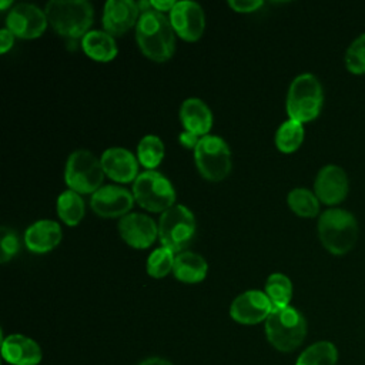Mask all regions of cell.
I'll list each match as a JSON object with an SVG mask.
<instances>
[{
  "label": "cell",
  "mask_w": 365,
  "mask_h": 365,
  "mask_svg": "<svg viewBox=\"0 0 365 365\" xmlns=\"http://www.w3.org/2000/svg\"><path fill=\"white\" fill-rule=\"evenodd\" d=\"M264 3L261 0H230L228 6L238 13H250L255 11Z\"/></svg>",
  "instance_id": "32"
},
{
  "label": "cell",
  "mask_w": 365,
  "mask_h": 365,
  "mask_svg": "<svg viewBox=\"0 0 365 365\" xmlns=\"http://www.w3.org/2000/svg\"><path fill=\"white\" fill-rule=\"evenodd\" d=\"M1 355L4 361L13 365H37L41 361L38 344L20 334H13L3 339Z\"/></svg>",
  "instance_id": "18"
},
{
  "label": "cell",
  "mask_w": 365,
  "mask_h": 365,
  "mask_svg": "<svg viewBox=\"0 0 365 365\" xmlns=\"http://www.w3.org/2000/svg\"><path fill=\"white\" fill-rule=\"evenodd\" d=\"M267 338L278 351L289 352L298 348L307 334V322L299 311L292 307L272 309L265 319Z\"/></svg>",
  "instance_id": "4"
},
{
  "label": "cell",
  "mask_w": 365,
  "mask_h": 365,
  "mask_svg": "<svg viewBox=\"0 0 365 365\" xmlns=\"http://www.w3.org/2000/svg\"><path fill=\"white\" fill-rule=\"evenodd\" d=\"M14 43V34L9 29L0 30V53H6Z\"/></svg>",
  "instance_id": "33"
},
{
  "label": "cell",
  "mask_w": 365,
  "mask_h": 365,
  "mask_svg": "<svg viewBox=\"0 0 365 365\" xmlns=\"http://www.w3.org/2000/svg\"><path fill=\"white\" fill-rule=\"evenodd\" d=\"M170 19L161 11L150 9L140 14L135 27L137 43L148 58L154 61H165L174 53L175 37Z\"/></svg>",
  "instance_id": "1"
},
{
  "label": "cell",
  "mask_w": 365,
  "mask_h": 365,
  "mask_svg": "<svg viewBox=\"0 0 365 365\" xmlns=\"http://www.w3.org/2000/svg\"><path fill=\"white\" fill-rule=\"evenodd\" d=\"M175 3L177 1H174V0H165V1H163V0H154V1H151V7L154 9V10H157V11H171L173 10V7L175 6Z\"/></svg>",
  "instance_id": "35"
},
{
  "label": "cell",
  "mask_w": 365,
  "mask_h": 365,
  "mask_svg": "<svg viewBox=\"0 0 365 365\" xmlns=\"http://www.w3.org/2000/svg\"><path fill=\"white\" fill-rule=\"evenodd\" d=\"M84 53L97 61H110L117 53V44L111 34L103 30H90L81 40Z\"/></svg>",
  "instance_id": "22"
},
{
  "label": "cell",
  "mask_w": 365,
  "mask_h": 365,
  "mask_svg": "<svg viewBox=\"0 0 365 365\" xmlns=\"http://www.w3.org/2000/svg\"><path fill=\"white\" fill-rule=\"evenodd\" d=\"M20 242H19V237L17 234L7 228V227H1V240H0V259L1 262H7L11 257H14L19 251Z\"/></svg>",
  "instance_id": "31"
},
{
  "label": "cell",
  "mask_w": 365,
  "mask_h": 365,
  "mask_svg": "<svg viewBox=\"0 0 365 365\" xmlns=\"http://www.w3.org/2000/svg\"><path fill=\"white\" fill-rule=\"evenodd\" d=\"M178 140H180V143H181L185 148H194V150H195V147L198 145L201 137H198V135H195V134H192V133H190V131H184V133H181V134L178 135Z\"/></svg>",
  "instance_id": "34"
},
{
  "label": "cell",
  "mask_w": 365,
  "mask_h": 365,
  "mask_svg": "<svg viewBox=\"0 0 365 365\" xmlns=\"http://www.w3.org/2000/svg\"><path fill=\"white\" fill-rule=\"evenodd\" d=\"M104 173L114 181L130 182L138 177V163L134 154L123 147L107 148L101 155Z\"/></svg>",
  "instance_id": "17"
},
{
  "label": "cell",
  "mask_w": 365,
  "mask_h": 365,
  "mask_svg": "<svg viewBox=\"0 0 365 365\" xmlns=\"http://www.w3.org/2000/svg\"><path fill=\"white\" fill-rule=\"evenodd\" d=\"M304 140V127L302 123L295 120L284 121L275 134L277 148L282 153H294L299 148Z\"/></svg>",
  "instance_id": "26"
},
{
  "label": "cell",
  "mask_w": 365,
  "mask_h": 365,
  "mask_svg": "<svg viewBox=\"0 0 365 365\" xmlns=\"http://www.w3.org/2000/svg\"><path fill=\"white\" fill-rule=\"evenodd\" d=\"M10 4H11V1H1V3H0V9L4 10V9H6L7 6H10Z\"/></svg>",
  "instance_id": "37"
},
{
  "label": "cell",
  "mask_w": 365,
  "mask_h": 365,
  "mask_svg": "<svg viewBox=\"0 0 365 365\" xmlns=\"http://www.w3.org/2000/svg\"><path fill=\"white\" fill-rule=\"evenodd\" d=\"M315 195L319 201L334 205L341 202L348 194V177L338 165H325L315 178Z\"/></svg>",
  "instance_id": "15"
},
{
  "label": "cell",
  "mask_w": 365,
  "mask_h": 365,
  "mask_svg": "<svg viewBox=\"0 0 365 365\" xmlns=\"http://www.w3.org/2000/svg\"><path fill=\"white\" fill-rule=\"evenodd\" d=\"M138 4L133 0H108L103 13L104 31L111 36H121L138 21Z\"/></svg>",
  "instance_id": "16"
},
{
  "label": "cell",
  "mask_w": 365,
  "mask_h": 365,
  "mask_svg": "<svg viewBox=\"0 0 365 365\" xmlns=\"http://www.w3.org/2000/svg\"><path fill=\"white\" fill-rule=\"evenodd\" d=\"M134 195L120 185H103L90 200L93 211L104 218L124 217L131 210Z\"/></svg>",
  "instance_id": "12"
},
{
  "label": "cell",
  "mask_w": 365,
  "mask_h": 365,
  "mask_svg": "<svg viewBox=\"0 0 365 365\" xmlns=\"http://www.w3.org/2000/svg\"><path fill=\"white\" fill-rule=\"evenodd\" d=\"M137 155H138L140 163L145 168L153 170L163 161L164 144L160 140V137H157L154 134H147L138 143Z\"/></svg>",
  "instance_id": "28"
},
{
  "label": "cell",
  "mask_w": 365,
  "mask_h": 365,
  "mask_svg": "<svg viewBox=\"0 0 365 365\" xmlns=\"http://www.w3.org/2000/svg\"><path fill=\"white\" fill-rule=\"evenodd\" d=\"M318 235L322 245L335 255L351 251L358 238V224L354 215L341 208H331L321 214Z\"/></svg>",
  "instance_id": "3"
},
{
  "label": "cell",
  "mask_w": 365,
  "mask_h": 365,
  "mask_svg": "<svg viewBox=\"0 0 365 365\" xmlns=\"http://www.w3.org/2000/svg\"><path fill=\"white\" fill-rule=\"evenodd\" d=\"M44 13L51 27L61 36L77 38L86 36L93 23V6L86 0H51Z\"/></svg>",
  "instance_id": "2"
},
{
  "label": "cell",
  "mask_w": 365,
  "mask_h": 365,
  "mask_svg": "<svg viewBox=\"0 0 365 365\" xmlns=\"http://www.w3.org/2000/svg\"><path fill=\"white\" fill-rule=\"evenodd\" d=\"M180 120L185 127V131H190L198 137L208 135L212 125L211 110L202 100L195 97L182 101L180 107Z\"/></svg>",
  "instance_id": "20"
},
{
  "label": "cell",
  "mask_w": 365,
  "mask_h": 365,
  "mask_svg": "<svg viewBox=\"0 0 365 365\" xmlns=\"http://www.w3.org/2000/svg\"><path fill=\"white\" fill-rule=\"evenodd\" d=\"M133 195L143 208L153 212H164L175 201V191L170 180L153 170L138 174L133 184Z\"/></svg>",
  "instance_id": "7"
},
{
  "label": "cell",
  "mask_w": 365,
  "mask_h": 365,
  "mask_svg": "<svg viewBox=\"0 0 365 365\" xmlns=\"http://www.w3.org/2000/svg\"><path fill=\"white\" fill-rule=\"evenodd\" d=\"M175 255L171 250L161 247L154 250L147 258V272L154 278L165 277L174 268Z\"/></svg>",
  "instance_id": "29"
},
{
  "label": "cell",
  "mask_w": 365,
  "mask_h": 365,
  "mask_svg": "<svg viewBox=\"0 0 365 365\" xmlns=\"http://www.w3.org/2000/svg\"><path fill=\"white\" fill-rule=\"evenodd\" d=\"M322 87L319 80L309 73L297 76L288 90L287 113L291 120L307 123L318 117L322 107Z\"/></svg>",
  "instance_id": "5"
},
{
  "label": "cell",
  "mask_w": 365,
  "mask_h": 365,
  "mask_svg": "<svg viewBox=\"0 0 365 365\" xmlns=\"http://www.w3.org/2000/svg\"><path fill=\"white\" fill-rule=\"evenodd\" d=\"M195 220L185 205H173L165 210L158 222V237L163 247L173 252L182 251L192 240Z\"/></svg>",
  "instance_id": "8"
},
{
  "label": "cell",
  "mask_w": 365,
  "mask_h": 365,
  "mask_svg": "<svg viewBox=\"0 0 365 365\" xmlns=\"http://www.w3.org/2000/svg\"><path fill=\"white\" fill-rule=\"evenodd\" d=\"M272 305L265 292L251 289L240 294L231 304L230 314L234 321L245 325L258 324L269 317Z\"/></svg>",
  "instance_id": "13"
},
{
  "label": "cell",
  "mask_w": 365,
  "mask_h": 365,
  "mask_svg": "<svg viewBox=\"0 0 365 365\" xmlns=\"http://www.w3.org/2000/svg\"><path fill=\"white\" fill-rule=\"evenodd\" d=\"M195 164L201 175L210 181H221L231 171V151L218 135L201 137L194 150Z\"/></svg>",
  "instance_id": "9"
},
{
  "label": "cell",
  "mask_w": 365,
  "mask_h": 365,
  "mask_svg": "<svg viewBox=\"0 0 365 365\" xmlns=\"http://www.w3.org/2000/svg\"><path fill=\"white\" fill-rule=\"evenodd\" d=\"M57 214L67 225H77L84 217V201L73 190L63 191L57 198Z\"/></svg>",
  "instance_id": "24"
},
{
  "label": "cell",
  "mask_w": 365,
  "mask_h": 365,
  "mask_svg": "<svg viewBox=\"0 0 365 365\" xmlns=\"http://www.w3.org/2000/svg\"><path fill=\"white\" fill-rule=\"evenodd\" d=\"M140 365H173V364L163 358H150V359L143 361Z\"/></svg>",
  "instance_id": "36"
},
{
  "label": "cell",
  "mask_w": 365,
  "mask_h": 365,
  "mask_svg": "<svg viewBox=\"0 0 365 365\" xmlns=\"http://www.w3.org/2000/svg\"><path fill=\"white\" fill-rule=\"evenodd\" d=\"M345 66L354 74L365 73V34L355 38L346 50Z\"/></svg>",
  "instance_id": "30"
},
{
  "label": "cell",
  "mask_w": 365,
  "mask_h": 365,
  "mask_svg": "<svg viewBox=\"0 0 365 365\" xmlns=\"http://www.w3.org/2000/svg\"><path fill=\"white\" fill-rule=\"evenodd\" d=\"M104 174L101 160L88 150H76L67 158L64 180L68 188L78 194H94L101 188Z\"/></svg>",
  "instance_id": "6"
},
{
  "label": "cell",
  "mask_w": 365,
  "mask_h": 365,
  "mask_svg": "<svg viewBox=\"0 0 365 365\" xmlns=\"http://www.w3.org/2000/svg\"><path fill=\"white\" fill-rule=\"evenodd\" d=\"M7 29L20 38H36L43 34L47 27L46 13L34 4H16L7 14Z\"/></svg>",
  "instance_id": "10"
},
{
  "label": "cell",
  "mask_w": 365,
  "mask_h": 365,
  "mask_svg": "<svg viewBox=\"0 0 365 365\" xmlns=\"http://www.w3.org/2000/svg\"><path fill=\"white\" fill-rule=\"evenodd\" d=\"M207 271V261L200 254L191 251H181L175 255L173 272L177 279L187 284H195L205 278Z\"/></svg>",
  "instance_id": "21"
},
{
  "label": "cell",
  "mask_w": 365,
  "mask_h": 365,
  "mask_svg": "<svg viewBox=\"0 0 365 365\" xmlns=\"http://www.w3.org/2000/svg\"><path fill=\"white\" fill-rule=\"evenodd\" d=\"M288 205L297 215L304 218L315 217L319 211L318 197L307 188H294L289 191Z\"/></svg>",
  "instance_id": "27"
},
{
  "label": "cell",
  "mask_w": 365,
  "mask_h": 365,
  "mask_svg": "<svg viewBox=\"0 0 365 365\" xmlns=\"http://www.w3.org/2000/svg\"><path fill=\"white\" fill-rule=\"evenodd\" d=\"M63 232L60 225L53 220H40L31 224L24 234L26 247L36 254H44L57 247Z\"/></svg>",
  "instance_id": "19"
},
{
  "label": "cell",
  "mask_w": 365,
  "mask_h": 365,
  "mask_svg": "<svg viewBox=\"0 0 365 365\" xmlns=\"http://www.w3.org/2000/svg\"><path fill=\"white\" fill-rule=\"evenodd\" d=\"M121 238L133 248H148L158 235V225L145 214L131 212L118 222Z\"/></svg>",
  "instance_id": "14"
},
{
  "label": "cell",
  "mask_w": 365,
  "mask_h": 365,
  "mask_svg": "<svg viewBox=\"0 0 365 365\" xmlns=\"http://www.w3.org/2000/svg\"><path fill=\"white\" fill-rule=\"evenodd\" d=\"M338 354L334 344L328 341L308 346L297 359L295 365H336Z\"/></svg>",
  "instance_id": "25"
},
{
  "label": "cell",
  "mask_w": 365,
  "mask_h": 365,
  "mask_svg": "<svg viewBox=\"0 0 365 365\" xmlns=\"http://www.w3.org/2000/svg\"><path fill=\"white\" fill-rule=\"evenodd\" d=\"M170 21L174 31L187 41L198 40L205 29L204 10L195 1H177L170 11Z\"/></svg>",
  "instance_id": "11"
},
{
  "label": "cell",
  "mask_w": 365,
  "mask_h": 365,
  "mask_svg": "<svg viewBox=\"0 0 365 365\" xmlns=\"http://www.w3.org/2000/svg\"><path fill=\"white\" fill-rule=\"evenodd\" d=\"M265 295L268 297L272 309H281L289 307L292 297V284L289 278L281 272H274L265 282Z\"/></svg>",
  "instance_id": "23"
}]
</instances>
